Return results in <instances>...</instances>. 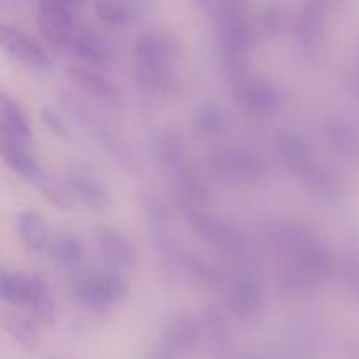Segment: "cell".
Listing matches in <instances>:
<instances>
[{
  "label": "cell",
  "instance_id": "1",
  "mask_svg": "<svg viewBox=\"0 0 359 359\" xmlns=\"http://www.w3.org/2000/svg\"><path fill=\"white\" fill-rule=\"evenodd\" d=\"M179 58V44L172 35L149 34L139 37L133 46L135 79L151 93H167L177 84L174 65Z\"/></svg>",
  "mask_w": 359,
  "mask_h": 359
},
{
  "label": "cell",
  "instance_id": "2",
  "mask_svg": "<svg viewBox=\"0 0 359 359\" xmlns=\"http://www.w3.org/2000/svg\"><path fill=\"white\" fill-rule=\"evenodd\" d=\"M76 297L88 307H107L126 294V284L116 273L100 269L81 272L74 280Z\"/></svg>",
  "mask_w": 359,
  "mask_h": 359
},
{
  "label": "cell",
  "instance_id": "3",
  "mask_svg": "<svg viewBox=\"0 0 359 359\" xmlns=\"http://www.w3.org/2000/svg\"><path fill=\"white\" fill-rule=\"evenodd\" d=\"M210 168L217 177H223L226 181L251 182L265 175L266 163L252 153L228 149L210 156Z\"/></svg>",
  "mask_w": 359,
  "mask_h": 359
},
{
  "label": "cell",
  "instance_id": "4",
  "mask_svg": "<svg viewBox=\"0 0 359 359\" xmlns=\"http://www.w3.org/2000/svg\"><path fill=\"white\" fill-rule=\"evenodd\" d=\"M39 28L48 42L56 48H69L76 37V23L62 0H42L39 9Z\"/></svg>",
  "mask_w": 359,
  "mask_h": 359
},
{
  "label": "cell",
  "instance_id": "5",
  "mask_svg": "<svg viewBox=\"0 0 359 359\" xmlns=\"http://www.w3.org/2000/svg\"><path fill=\"white\" fill-rule=\"evenodd\" d=\"M0 48L7 55L16 58L18 62L34 67V69H49L51 67V60L41 46L35 44L30 37L18 32L16 28L7 27L4 23H0Z\"/></svg>",
  "mask_w": 359,
  "mask_h": 359
},
{
  "label": "cell",
  "instance_id": "6",
  "mask_svg": "<svg viewBox=\"0 0 359 359\" xmlns=\"http://www.w3.org/2000/svg\"><path fill=\"white\" fill-rule=\"evenodd\" d=\"M97 245L105 262L116 269H130L137 259L133 242L114 228L102 226L97 230Z\"/></svg>",
  "mask_w": 359,
  "mask_h": 359
},
{
  "label": "cell",
  "instance_id": "7",
  "mask_svg": "<svg viewBox=\"0 0 359 359\" xmlns=\"http://www.w3.org/2000/svg\"><path fill=\"white\" fill-rule=\"evenodd\" d=\"M0 139L11 140L28 147L32 142V130L20 105L0 90Z\"/></svg>",
  "mask_w": 359,
  "mask_h": 359
},
{
  "label": "cell",
  "instance_id": "8",
  "mask_svg": "<svg viewBox=\"0 0 359 359\" xmlns=\"http://www.w3.org/2000/svg\"><path fill=\"white\" fill-rule=\"evenodd\" d=\"M195 228L202 235H205L207 241L217 249H221L226 255H237L244 248V238L237 230V226L226 223V221L214 219L209 216H195L193 219Z\"/></svg>",
  "mask_w": 359,
  "mask_h": 359
},
{
  "label": "cell",
  "instance_id": "9",
  "mask_svg": "<svg viewBox=\"0 0 359 359\" xmlns=\"http://www.w3.org/2000/svg\"><path fill=\"white\" fill-rule=\"evenodd\" d=\"M231 307L244 321L258 318L263 307V293L258 279L249 273H242L233 280L231 287Z\"/></svg>",
  "mask_w": 359,
  "mask_h": 359
},
{
  "label": "cell",
  "instance_id": "10",
  "mask_svg": "<svg viewBox=\"0 0 359 359\" xmlns=\"http://www.w3.org/2000/svg\"><path fill=\"white\" fill-rule=\"evenodd\" d=\"M235 90L245 107L255 112H272L279 105V91L265 79H248L244 76L235 84Z\"/></svg>",
  "mask_w": 359,
  "mask_h": 359
},
{
  "label": "cell",
  "instance_id": "11",
  "mask_svg": "<svg viewBox=\"0 0 359 359\" xmlns=\"http://www.w3.org/2000/svg\"><path fill=\"white\" fill-rule=\"evenodd\" d=\"M0 156L6 161L7 167L13 168L25 181L39 184L46 177L39 161L28 153V147L11 142V140L0 139Z\"/></svg>",
  "mask_w": 359,
  "mask_h": 359
},
{
  "label": "cell",
  "instance_id": "12",
  "mask_svg": "<svg viewBox=\"0 0 359 359\" xmlns=\"http://www.w3.org/2000/svg\"><path fill=\"white\" fill-rule=\"evenodd\" d=\"M49 256L56 262V265L62 269L74 272L81 269V263L84 259V248L74 235L60 233L48 242Z\"/></svg>",
  "mask_w": 359,
  "mask_h": 359
},
{
  "label": "cell",
  "instance_id": "13",
  "mask_svg": "<svg viewBox=\"0 0 359 359\" xmlns=\"http://www.w3.org/2000/svg\"><path fill=\"white\" fill-rule=\"evenodd\" d=\"M70 188L90 209H104L107 205V191L102 182L88 170L79 168L70 175Z\"/></svg>",
  "mask_w": 359,
  "mask_h": 359
},
{
  "label": "cell",
  "instance_id": "14",
  "mask_svg": "<svg viewBox=\"0 0 359 359\" xmlns=\"http://www.w3.org/2000/svg\"><path fill=\"white\" fill-rule=\"evenodd\" d=\"M70 79L74 81V84H77L79 88H83L84 91L91 95H97V97L104 98V100L116 102L118 100L119 93L116 90L114 84L111 81L105 79L104 76H100L98 72H93V70L81 69V67H74V69L67 70Z\"/></svg>",
  "mask_w": 359,
  "mask_h": 359
},
{
  "label": "cell",
  "instance_id": "15",
  "mask_svg": "<svg viewBox=\"0 0 359 359\" xmlns=\"http://www.w3.org/2000/svg\"><path fill=\"white\" fill-rule=\"evenodd\" d=\"M140 9L139 0H95V13L111 27H125Z\"/></svg>",
  "mask_w": 359,
  "mask_h": 359
},
{
  "label": "cell",
  "instance_id": "16",
  "mask_svg": "<svg viewBox=\"0 0 359 359\" xmlns=\"http://www.w3.org/2000/svg\"><path fill=\"white\" fill-rule=\"evenodd\" d=\"M28 311L35 316L44 325H49L55 319V302H53L51 293H49L48 280L39 273L32 276V291L27 305Z\"/></svg>",
  "mask_w": 359,
  "mask_h": 359
},
{
  "label": "cell",
  "instance_id": "17",
  "mask_svg": "<svg viewBox=\"0 0 359 359\" xmlns=\"http://www.w3.org/2000/svg\"><path fill=\"white\" fill-rule=\"evenodd\" d=\"M32 291V276L25 272H7L0 266V300L13 305H27Z\"/></svg>",
  "mask_w": 359,
  "mask_h": 359
},
{
  "label": "cell",
  "instance_id": "18",
  "mask_svg": "<svg viewBox=\"0 0 359 359\" xmlns=\"http://www.w3.org/2000/svg\"><path fill=\"white\" fill-rule=\"evenodd\" d=\"M18 231H20L21 241L32 251H42V249L48 248V226H46V223L39 214L21 212L20 217H18Z\"/></svg>",
  "mask_w": 359,
  "mask_h": 359
},
{
  "label": "cell",
  "instance_id": "19",
  "mask_svg": "<svg viewBox=\"0 0 359 359\" xmlns=\"http://www.w3.org/2000/svg\"><path fill=\"white\" fill-rule=\"evenodd\" d=\"M74 51L79 58H83L91 65H104L107 62V49H105L104 41L95 34L93 30H81L74 37Z\"/></svg>",
  "mask_w": 359,
  "mask_h": 359
},
{
  "label": "cell",
  "instance_id": "20",
  "mask_svg": "<svg viewBox=\"0 0 359 359\" xmlns=\"http://www.w3.org/2000/svg\"><path fill=\"white\" fill-rule=\"evenodd\" d=\"M196 125L207 133L221 132V130H224L228 126V116L219 105H203L196 112Z\"/></svg>",
  "mask_w": 359,
  "mask_h": 359
},
{
  "label": "cell",
  "instance_id": "21",
  "mask_svg": "<svg viewBox=\"0 0 359 359\" xmlns=\"http://www.w3.org/2000/svg\"><path fill=\"white\" fill-rule=\"evenodd\" d=\"M4 328L21 344H35L37 340V333H35L34 325L30 321H27L25 318H20V316L9 314L4 318Z\"/></svg>",
  "mask_w": 359,
  "mask_h": 359
},
{
  "label": "cell",
  "instance_id": "22",
  "mask_svg": "<svg viewBox=\"0 0 359 359\" xmlns=\"http://www.w3.org/2000/svg\"><path fill=\"white\" fill-rule=\"evenodd\" d=\"M200 11L207 14V16L217 20L219 16L226 13H233V11H245V4L248 0H195Z\"/></svg>",
  "mask_w": 359,
  "mask_h": 359
},
{
  "label": "cell",
  "instance_id": "23",
  "mask_svg": "<svg viewBox=\"0 0 359 359\" xmlns=\"http://www.w3.org/2000/svg\"><path fill=\"white\" fill-rule=\"evenodd\" d=\"M37 186L41 188V191L44 193L46 198H48L51 203H55L56 207H60V209H65V207L69 205V198H67V195H65V189H63L58 182L49 181L48 177H44Z\"/></svg>",
  "mask_w": 359,
  "mask_h": 359
},
{
  "label": "cell",
  "instance_id": "24",
  "mask_svg": "<svg viewBox=\"0 0 359 359\" xmlns=\"http://www.w3.org/2000/svg\"><path fill=\"white\" fill-rule=\"evenodd\" d=\"M42 118H44V123L49 126V130H53L56 135H67L65 123H63V119L53 109H44Z\"/></svg>",
  "mask_w": 359,
  "mask_h": 359
},
{
  "label": "cell",
  "instance_id": "25",
  "mask_svg": "<svg viewBox=\"0 0 359 359\" xmlns=\"http://www.w3.org/2000/svg\"><path fill=\"white\" fill-rule=\"evenodd\" d=\"M67 2H72V4H83L84 0H67Z\"/></svg>",
  "mask_w": 359,
  "mask_h": 359
}]
</instances>
